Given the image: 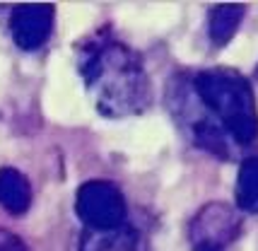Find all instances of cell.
Returning <instances> with one entry per match:
<instances>
[{"label": "cell", "instance_id": "6da1fadb", "mask_svg": "<svg viewBox=\"0 0 258 251\" xmlns=\"http://www.w3.org/2000/svg\"><path fill=\"white\" fill-rule=\"evenodd\" d=\"M80 70L97 97L101 114L121 118L138 114L150 102V82L135 51L121 41H92L85 46Z\"/></svg>", "mask_w": 258, "mask_h": 251}, {"label": "cell", "instance_id": "7a4b0ae2", "mask_svg": "<svg viewBox=\"0 0 258 251\" xmlns=\"http://www.w3.org/2000/svg\"><path fill=\"white\" fill-rule=\"evenodd\" d=\"M196 90L236 143H251L258 136L253 92L241 75L234 70H205L196 78Z\"/></svg>", "mask_w": 258, "mask_h": 251}, {"label": "cell", "instance_id": "3957f363", "mask_svg": "<svg viewBox=\"0 0 258 251\" xmlns=\"http://www.w3.org/2000/svg\"><path fill=\"white\" fill-rule=\"evenodd\" d=\"M75 210L90 229H116L125 222L123 194L111 181H101V179L80 186Z\"/></svg>", "mask_w": 258, "mask_h": 251}, {"label": "cell", "instance_id": "277c9868", "mask_svg": "<svg viewBox=\"0 0 258 251\" xmlns=\"http://www.w3.org/2000/svg\"><path fill=\"white\" fill-rule=\"evenodd\" d=\"M239 217L225 203H210L193 217L191 222V241L198 249H222L227 241L239 234Z\"/></svg>", "mask_w": 258, "mask_h": 251}, {"label": "cell", "instance_id": "5b68a950", "mask_svg": "<svg viewBox=\"0 0 258 251\" xmlns=\"http://www.w3.org/2000/svg\"><path fill=\"white\" fill-rule=\"evenodd\" d=\"M53 8L51 5H20L10 17V32L15 44L24 51H34L51 36L53 29Z\"/></svg>", "mask_w": 258, "mask_h": 251}, {"label": "cell", "instance_id": "8992f818", "mask_svg": "<svg viewBox=\"0 0 258 251\" xmlns=\"http://www.w3.org/2000/svg\"><path fill=\"white\" fill-rule=\"evenodd\" d=\"M0 206L12 215H24L32 206V186L22 171L5 167L0 169Z\"/></svg>", "mask_w": 258, "mask_h": 251}, {"label": "cell", "instance_id": "52a82bcc", "mask_svg": "<svg viewBox=\"0 0 258 251\" xmlns=\"http://www.w3.org/2000/svg\"><path fill=\"white\" fill-rule=\"evenodd\" d=\"M80 251H138V232L131 227L87 229L80 239Z\"/></svg>", "mask_w": 258, "mask_h": 251}, {"label": "cell", "instance_id": "ba28073f", "mask_svg": "<svg viewBox=\"0 0 258 251\" xmlns=\"http://www.w3.org/2000/svg\"><path fill=\"white\" fill-rule=\"evenodd\" d=\"M241 15H244V8L241 5H220L215 8L213 15H210V36H213L215 44H227L234 32L239 29V22H241Z\"/></svg>", "mask_w": 258, "mask_h": 251}, {"label": "cell", "instance_id": "9c48e42d", "mask_svg": "<svg viewBox=\"0 0 258 251\" xmlns=\"http://www.w3.org/2000/svg\"><path fill=\"white\" fill-rule=\"evenodd\" d=\"M236 201L246 213H258V157L241 164L236 181Z\"/></svg>", "mask_w": 258, "mask_h": 251}, {"label": "cell", "instance_id": "30bf717a", "mask_svg": "<svg viewBox=\"0 0 258 251\" xmlns=\"http://www.w3.org/2000/svg\"><path fill=\"white\" fill-rule=\"evenodd\" d=\"M0 251H29V246L15 232L0 227Z\"/></svg>", "mask_w": 258, "mask_h": 251}, {"label": "cell", "instance_id": "8fae6325", "mask_svg": "<svg viewBox=\"0 0 258 251\" xmlns=\"http://www.w3.org/2000/svg\"><path fill=\"white\" fill-rule=\"evenodd\" d=\"M198 251H222V249H198Z\"/></svg>", "mask_w": 258, "mask_h": 251}]
</instances>
